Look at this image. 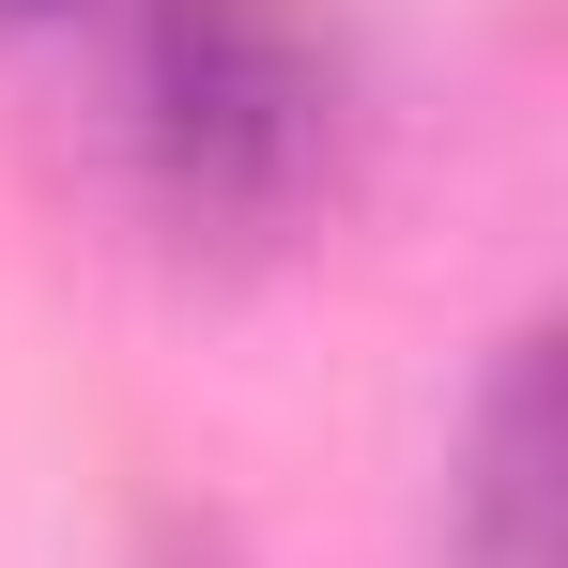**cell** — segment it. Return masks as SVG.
Here are the masks:
<instances>
[{"label": "cell", "mask_w": 568, "mask_h": 568, "mask_svg": "<svg viewBox=\"0 0 568 568\" xmlns=\"http://www.w3.org/2000/svg\"><path fill=\"white\" fill-rule=\"evenodd\" d=\"M47 16H78V0H0V31H47Z\"/></svg>", "instance_id": "277c9868"}, {"label": "cell", "mask_w": 568, "mask_h": 568, "mask_svg": "<svg viewBox=\"0 0 568 568\" xmlns=\"http://www.w3.org/2000/svg\"><path fill=\"white\" fill-rule=\"evenodd\" d=\"M446 568H568V399L554 323H523L446 430Z\"/></svg>", "instance_id": "7a4b0ae2"}, {"label": "cell", "mask_w": 568, "mask_h": 568, "mask_svg": "<svg viewBox=\"0 0 568 568\" xmlns=\"http://www.w3.org/2000/svg\"><path fill=\"white\" fill-rule=\"evenodd\" d=\"M154 568H231V538L215 523H154Z\"/></svg>", "instance_id": "3957f363"}, {"label": "cell", "mask_w": 568, "mask_h": 568, "mask_svg": "<svg viewBox=\"0 0 568 568\" xmlns=\"http://www.w3.org/2000/svg\"><path fill=\"white\" fill-rule=\"evenodd\" d=\"M354 78L307 0H123V170L185 246H277L338 200Z\"/></svg>", "instance_id": "6da1fadb"}]
</instances>
